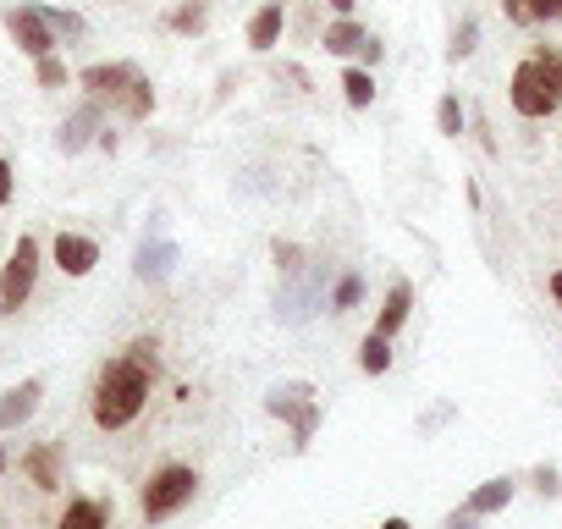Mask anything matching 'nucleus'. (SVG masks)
I'll list each match as a JSON object with an SVG mask.
<instances>
[{"instance_id":"4","label":"nucleus","mask_w":562,"mask_h":529,"mask_svg":"<svg viewBox=\"0 0 562 529\" xmlns=\"http://www.w3.org/2000/svg\"><path fill=\"white\" fill-rule=\"evenodd\" d=\"M507 100H513V111H518L524 122H546V116L557 111V100H562V94L551 89V78H546V72H540V61L529 56V61H518Z\"/></svg>"},{"instance_id":"21","label":"nucleus","mask_w":562,"mask_h":529,"mask_svg":"<svg viewBox=\"0 0 562 529\" xmlns=\"http://www.w3.org/2000/svg\"><path fill=\"white\" fill-rule=\"evenodd\" d=\"M127 359H133L138 370L160 375V342H155V337H133V342H127Z\"/></svg>"},{"instance_id":"18","label":"nucleus","mask_w":562,"mask_h":529,"mask_svg":"<svg viewBox=\"0 0 562 529\" xmlns=\"http://www.w3.org/2000/svg\"><path fill=\"white\" fill-rule=\"evenodd\" d=\"M342 94H348L353 111L375 105V78H370V67H348V72H342Z\"/></svg>"},{"instance_id":"35","label":"nucleus","mask_w":562,"mask_h":529,"mask_svg":"<svg viewBox=\"0 0 562 529\" xmlns=\"http://www.w3.org/2000/svg\"><path fill=\"white\" fill-rule=\"evenodd\" d=\"M0 474H7V447H0Z\"/></svg>"},{"instance_id":"1","label":"nucleus","mask_w":562,"mask_h":529,"mask_svg":"<svg viewBox=\"0 0 562 529\" xmlns=\"http://www.w3.org/2000/svg\"><path fill=\"white\" fill-rule=\"evenodd\" d=\"M149 386H155V375L138 370L127 353L105 359L100 375H94V425H100V430H127V425L144 414Z\"/></svg>"},{"instance_id":"6","label":"nucleus","mask_w":562,"mask_h":529,"mask_svg":"<svg viewBox=\"0 0 562 529\" xmlns=\"http://www.w3.org/2000/svg\"><path fill=\"white\" fill-rule=\"evenodd\" d=\"M50 254H56V264H61L67 277H89L94 264H100V243H94V237H83V232H56Z\"/></svg>"},{"instance_id":"29","label":"nucleus","mask_w":562,"mask_h":529,"mask_svg":"<svg viewBox=\"0 0 562 529\" xmlns=\"http://www.w3.org/2000/svg\"><path fill=\"white\" fill-rule=\"evenodd\" d=\"M12 188H18V177H12V166H7V160H0V204L12 199Z\"/></svg>"},{"instance_id":"16","label":"nucleus","mask_w":562,"mask_h":529,"mask_svg":"<svg viewBox=\"0 0 562 529\" xmlns=\"http://www.w3.org/2000/svg\"><path fill=\"white\" fill-rule=\"evenodd\" d=\"M364 40H370V34H364V29H359L353 18H337V23L326 29V50H331V56H353V50H359Z\"/></svg>"},{"instance_id":"12","label":"nucleus","mask_w":562,"mask_h":529,"mask_svg":"<svg viewBox=\"0 0 562 529\" xmlns=\"http://www.w3.org/2000/svg\"><path fill=\"white\" fill-rule=\"evenodd\" d=\"M23 474H29L40 491H61V458H56V447H50V441L29 447V452H23Z\"/></svg>"},{"instance_id":"9","label":"nucleus","mask_w":562,"mask_h":529,"mask_svg":"<svg viewBox=\"0 0 562 529\" xmlns=\"http://www.w3.org/2000/svg\"><path fill=\"white\" fill-rule=\"evenodd\" d=\"M281 29H288V0H265V7L248 18V45L265 56L281 45Z\"/></svg>"},{"instance_id":"11","label":"nucleus","mask_w":562,"mask_h":529,"mask_svg":"<svg viewBox=\"0 0 562 529\" xmlns=\"http://www.w3.org/2000/svg\"><path fill=\"white\" fill-rule=\"evenodd\" d=\"M408 315H414V288H408V282H392V293H386V304H381V315H375V331H381V337H397V331L408 326Z\"/></svg>"},{"instance_id":"15","label":"nucleus","mask_w":562,"mask_h":529,"mask_svg":"<svg viewBox=\"0 0 562 529\" xmlns=\"http://www.w3.org/2000/svg\"><path fill=\"white\" fill-rule=\"evenodd\" d=\"M116 111H122V116H133V122H144V116L155 111V89H149V78H144V72H138V78H133V83L122 89Z\"/></svg>"},{"instance_id":"28","label":"nucleus","mask_w":562,"mask_h":529,"mask_svg":"<svg viewBox=\"0 0 562 529\" xmlns=\"http://www.w3.org/2000/svg\"><path fill=\"white\" fill-rule=\"evenodd\" d=\"M474 34H480V29H474V23H463V29L452 34V50H447V56H452V61H463V56L474 50Z\"/></svg>"},{"instance_id":"17","label":"nucleus","mask_w":562,"mask_h":529,"mask_svg":"<svg viewBox=\"0 0 562 529\" xmlns=\"http://www.w3.org/2000/svg\"><path fill=\"white\" fill-rule=\"evenodd\" d=\"M359 370H364V375H386V370H392V337L370 331L364 348H359Z\"/></svg>"},{"instance_id":"30","label":"nucleus","mask_w":562,"mask_h":529,"mask_svg":"<svg viewBox=\"0 0 562 529\" xmlns=\"http://www.w3.org/2000/svg\"><path fill=\"white\" fill-rule=\"evenodd\" d=\"M359 56H364V67H375V61H381V45H375V40H364V45H359Z\"/></svg>"},{"instance_id":"8","label":"nucleus","mask_w":562,"mask_h":529,"mask_svg":"<svg viewBox=\"0 0 562 529\" xmlns=\"http://www.w3.org/2000/svg\"><path fill=\"white\" fill-rule=\"evenodd\" d=\"M138 78V67L133 61H111V67H83V89H89V100H105V105H116L122 100V89Z\"/></svg>"},{"instance_id":"22","label":"nucleus","mask_w":562,"mask_h":529,"mask_svg":"<svg viewBox=\"0 0 562 529\" xmlns=\"http://www.w3.org/2000/svg\"><path fill=\"white\" fill-rule=\"evenodd\" d=\"M72 72H67V61L61 56H40V89H61Z\"/></svg>"},{"instance_id":"24","label":"nucleus","mask_w":562,"mask_h":529,"mask_svg":"<svg viewBox=\"0 0 562 529\" xmlns=\"http://www.w3.org/2000/svg\"><path fill=\"white\" fill-rule=\"evenodd\" d=\"M171 29H177V34H199V29H204V0H188V7L171 18Z\"/></svg>"},{"instance_id":"10","label":"nucleus","mask_w":562,"mask_h":529,"mask_svg":"<svg viewBox=\"0 0 562 529\" xmlns=\"http://www.w3.org/2000/svg\"><path fill=\"white\" fill-rule=\"evenodd\" d=\"M40 397H45V381H23V386H12L7 397H0V436L18 430V425H29L34 408H40Z\"/></svg>"},{"instance_id":"3","label":"nucleus","mask_w":562,"mask_h":529,"mask_svg":"<svg viewBox=\"0 0 562 529\" xmlns=\"http://www.w3.org/2000/svg\"><path fill=\"white\" fill-rule=\"evenodd\" d=\"M34 282H40V237H18V248H12V259L0 264V320L7 315H18L29 299H34Z\"/></svg>"},{"instance_id":"25","label":"nucleus","mask_w":562,"mask_h":529,"mask_svg":"<svg viewBox=\"0 0 562 529\" xmlns=\"http://www.w3.org/2000/svg\"><path fill=\"white\" fill-rule=\"evenodd\" d=\"M529 23H562V0H524Z\"/></svg>"},{"instance_id":"23","label":"nucleus","mask_w":562,"mask_h":529,"mask_svg":"<svg viewBox=\"0 0 562 529\" xmlns=\"http://www.w3.org/2000/svg\"><path fill=\"white\" fill-rule=\"evenodd\" d=\"M359 299H364V282H359V277H342V282H337V293H331V309L342 315V309H353Z\"/></svg>"},{"instance_id":"13","label":"nucleus","mask_w":562,"mask_h":529,"mask_svg":"<svg viewBox=\"0 0 562 529\" xmlns=\"http://www.w3.org/2000/svg\"><path fill=\"white\" fill-rule=\"evenodd\" d=\"M56 529H111V502H100V496H72Z\"/></svg>"},{"instance_id":"31","label":"nucleus","mask_w":562,"mask_h":529,"mask_svg":"<svg viewBox=\"0 0 562 529\" xmlns=\"http://www.w3.org/2000/svg\"><path fill=\"white\" fill-rule=\"evenodd\" d=\"M507 18L513 23H529V7H524V0H507Z\"/></svg>"},{"instance_id":"26","label":"nucleus","mask_w":562,"mask_h":529,"mask_svg":"<svg viewBox=\"0 0 562 529\" xmlns=\"http://www.w3.org/2000/svg\"><path fill=\"white\" fill-rule=\"evenodd\" d=\"M45 23H50L56 34H67V40H78V34H83V18H72V12H50V7H45Z\"/></svg>"},{"instance_id":"32","label":"nucleus","mask_w":562,"mask_h":529,"mask_svg":"<svg viewBox=\"0 0 562 529\" xmlns=\"http://www.w3.org/2000/svg\"><path fill=\"white\" fill-rule=\"evenodd\" d=\"M326 7H331L337 18H353V7H359V0H326Z\"/></svg>"},{"instance_id":"2","label":"nucleus","mask_w":562,"mask_h":529,"mask_svg":"<svg viewBox=\"0 0 562 529\" xmlns=\"http://www.w3.org/2000/svg\"><path fill=\"white\" fill-rule=\"evenodd\" d=\"M193 491H199V469H188V463H166V469H155L149 485H144V496H138L144 524H166V518H177V513L193 502Z\"/></svg>"},{"instance_id":"33","label":"nucleus","mask_w":562,"mask_h":529,"mask_svg":"<svg viewBox=\"0 0 562 529\" xmlns=\"http://www.w3.org/2000/svg\"><path fill=\"white\" fill-rule=\"evenodd\" d=\"M546 288H551V299H557V309H562V271H551V282H546Z\"/></svg>"},{"instance_id":"7","label":"nucleus","mask_w":562,"mask_h":529,"mask_svg":"<svg viewBox=\"0 0 562 529\" xmlns=\"http://www.w3.org/2000/svg\"><path fill=\"white\" fill-rule=\"evenodd\" d=\"M276 419H288L293 425V436H299V447L315 436V425H321V408H315V397H299V392H276L270 403H265Z\"/></svg>"},{"instance_id":"19","label":"nucleus","mask_w":562,"mask_h":529,"mask_svg":"<svg viewBox=\"0 0 562 529\" xmlns=\"http://www.w3.org/2000/svg\"><path fill=\"white\" fill-rule=\"evenodd\" d=\"M436 127H441V138H458V133H463V105H458V94H441Z\"/></svg>"},{"instance_id":"20","label":"nucleus","mask_w":562,"mask_h":529,"mask_svg":"<svg viewBox=\"0 0 562 529\" xmlns=\"http://www.w3.org/2000/svg\"><path fill=\"white\" fill-rule=\"evenodd\" d=\"M94 122H100V116H94V105H89V111H78V116L67 122V133H61V149H83V144H89V133H94Z\"/></svg>"},{"instance_id":"14","label":"nucleus","mask_w":562,"mask_h":529,"mask_svg":"<svg viewBox=\"0 0 562 529\" xmlns=\"http://www.w3.org/2000/svg\"><path fill=\"white\" fill-rule=\"evenodd\" d=\"M507 502H513V480H485V485H474V491H469V513H474V518L502 513Z\"/></svg>"},{"instance_id":"34","label":"nucleus","mask_w":562,"mask_h":529,"mask_svg":"<svg viewBox=\"0 0 562 529\" xmlns=\"http://www.w3.org/2000/svg\"><path fill=\"white\" fill-rule=\"evenodd\" d=\"M381 529H408V518H386V524H381Z\"/></svg>"},{"instance_id":"5","label":"nucleus","mask_w":562,"mask_h":529,"mask_svg":"<svg viewBox=\"0 0 562 529\" xmlns=\"http://www.w3.org/2000/svg\"><path fill=\"white\" fill-rule=\"evenodd\" d=\"M7 34L18 40L23 56H56V29L45 23V7H7Z\"/></svg>"},{"instance_id":"27","label":"nucleus","mask_w":562,"mask_h":529,"mask_svg":"<svg viewBox=\"0 0 562 529\" xmlns=\"http://www.w3.org/2000/svg\"><path fill=\"white\" fill-rule=\"evenodd\" d=\"M535 61H540V72L551 78V89L562 94V50H535Z\"/></svg>"}]
</instances>
